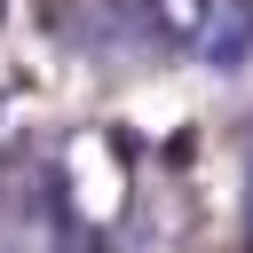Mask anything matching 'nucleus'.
<instances>
[{
    "label": "nucleus",
    "mask_w": 253,
    "mask_h": 253,
    "mask_svg": "<svg viewBox=\"0 0 253 253\" xmlns=\"http://www.w3.org/2000/svg\"><path fill=\"white\" fill-rule=\"evenodd\" d=\"M213 8H221V0H142L134 16H142V32H150L158 47L198 55V47H206V32H213Z\"/></svg>",
    "instance_id": "1"
}]
</instances>
